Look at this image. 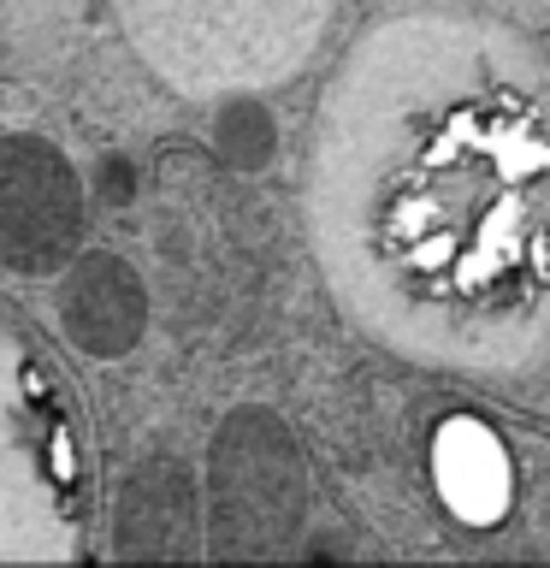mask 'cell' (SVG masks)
<instances>
[{
    "label": "cell",
    "instance_id": "7a4b0ae2",
    "mask_svg": "<svg viewBox=\"0 0 550 568\" xmlns=\"http://www.w3.org/2000/svg\"><path fill=\"white\" fill-rule=\"evenodd\" d=\"M124 36L184 95L284 83L326 36L332 0H113Z\"/></svg>",
    "mask_w": 550,
    "mask_h": 568
},
{
    "label": "cell",
    "instance_id": "3957f363",
    "mask_svg": "<svg viewBox=\"0 0 550 568\" xmlns=\"http://www.w3.org/2000/svg\"><path fill=\"white\" fill-rule=\"evenodd\" d=\"M71 557V444L35 355L0 326V562Z\"/></svg>",
    "mask_w": 550,
    "mask_h": 568
},
{
    "label": "cell",
    "instance_id": "6da1fadb",
    "mask_svg": "<svg viewBox=\"0 0 550 568\" xmlns=\"http://www.w3.org/2000/svg\"><path fill=\"white\" fill-rule=\"evenodd\" d=\"M308 231L337 308L426 367L550 349V71L497 24L408 12L337 65Z\"/></svg>",
    "mask_w": 550,
    "mask_h": 568
}]
</instances>
